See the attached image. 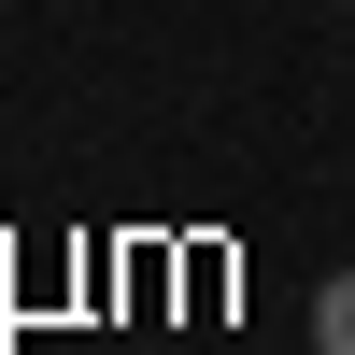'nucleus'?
<instances>
[{"label": "nucleus", "mask_w": 355, "mask_h": 355, "mask_svg": "<svg viewBox=\"0 0 355 355\" xmlns=\"http://www.w3.org/2000/svg\"><path fill=\"white\" fill-rule=\"evenodd\" d=\"M313 355H355V270L313 284Z\"/></svg>", "instance_id": "1"}]
</instances>
